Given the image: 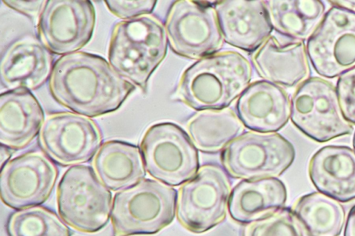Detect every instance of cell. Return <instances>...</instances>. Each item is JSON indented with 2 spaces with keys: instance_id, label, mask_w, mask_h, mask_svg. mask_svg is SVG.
<instances>
[{
  "instance_id": "5b68a950",
  "label": "cell",
  "mask_w": 355,
  "mask_h": 236,
  "mask_svg": "<svg viewBox=\"0 0 355 236\" xmlns=\"http://www.w3.org/2000/svg\"><path fill=\"white\" fill-rule=\"evenodd\" d=\"M58 210L71 227L93 233L108 222L112 212V194L94 170L86 165L68 168L56 191Z\"/></svg>"
},
{
  "instance_id": "836d02e7",
  "label": "cell",
  "mask_w": 355,
  "mask_h": 236,
  "mask_svg": "<svg viewBox=\"0 0 355 236\" xmlns=\"http://www.w3.org/2000/svg\"><path fill=\"white\" fill-rule=\"evenodd\" d=\"M353 148L355 152V131H354V137H353Z\"/></svg>"
},
{
  "instance_id": "7a4b0ae2",
  "label": "cell",
  "mask_w": 355,
  "mask_h": 236,
  "mask_svg": "<svg viewBox=\"0 0 355 236\" xmlns=\"http://www.w3.org/2000/svg\"><path fill=\"white\" fill-rule=\"evenodd\" d=\"M250 62L235 51L217 52L187 68L173 97L189 107L202 111L227 108L250 84Z\"/></svg>"
},
{
  "instance_id": "30bf717a",
  "label": "cell",
  "mask_w": 355,
  "mask_h": 236,
  "mask_svg": "<svg viewBox=\"0 0 355 236\" xmlns=\"http://www.w3.org/2000/svg\"><path fill=\"white\" fill-rule=\"evenodd\" d=\"M164 28L171 49L189 59L198 60L217 53L224 41L214 6L198 1H175Z\"/></svg>"
},
{
  "instance_id": "4316f807",
  "label": "cell",
  "mask_w": 355,
  "mask_h": 236,
  "mask_svg": "<svg viewBox=\"0 0 355 236\" xmlns=\"http://www.w3.org/2000/svg\"><path fill=\"white\" fill-rule=\"evenodd\" d=\"M242 236H302V234L292 210L284 207L245 224Z\"/></svg>"
},
{
  "instance_id": "277c9868",
  "label": "cell",
  "mask_w": 355,
  "mask_h": 236,
  "mask_svg": "<svg viewBox=\"0 0 355 236\" xmlns=\"http://www.w3.org/2000/svg\"><path fill=\"white\" fill-rule=\"evenodd\" d=\"M177 200L175 188L150 179L116 192L111 212L113 236L158 233L173 221Z\"/></svg>"
},
{
  "instance_id": "1f68e13d",
  "label": "cell",
  "mask_w": 355,
  "mask_h": 236,
  "mask_svg": "<svg viewBox=\"0 0 355 236\" xmlns=\"http://www.w3.org/2000/svg\"><path fill=\"white\" fill-rule=\"evenodd\" d=\"M332 6H337L347 9L355 13V1L352 0H338V1H328Z\"/></svg>"
},
{
  "instance_id": "ffe728a7",
  "label": "cell",
  "mask_w": 355,
  "mask_h": 236,
  "mask_svg": "<svg viewBox=\"0 0 355 236\" xmlns=\"http://www.w3.org/2000/svg\"><path fill=\"white\" fill-rule=\"evenodd\" d=\"M44 111L36 98L24 89L0 96V142L12 149L28 146L40 133Z\"/></svg>"
},
{
  "instance_id": "6da1fadb",
  "label": "cell",
  "mask_w": 355,
  "mask_h": 236,
  "mask_svg": "<svg viewBox=\"0 0 355 236\" xmlns=\"http://www.w3.org/2000/svg\"><path fill=\"white\" fill-rule=\"evenodd\" d=\"M49 89L62 106L93 118L117 110L135 90V85L104 58L77 51L62 55L54 63Z\"/></svg>"
},
{
  "instance_id": "cb8c5ba5",
  "label": "cell",
  "mask_w": 355,
  "mask_h": 236,
  "mask_svg": "<svg viewBox=\"0 0 355 236\" xmlns=\"http://www.w3.org/2000/svg\"><path fill=\"white\" fill-rule=\"evenodd\" d=\"M272 28L293 40L307 41L327 12L320 0L263 1Z\"/></svg>"
},
{
  "instance_id": "5bb4252c",
  "label": "cell",
  "mask_w": 355,
  "mask_h": 236,
  "mask_svg": "<svg viewBox=\"0 0 355 236\" xmlns=\"http://www.w3.org/2000/svg\"><path fill=\"white\" fill-rule=\"evenodd\" d=\"M58 176V168L49 156L39 151L26 152L1 168V199L17 210L39 206L50 197Z\"/></svg>"
},
{
  "instance_id": "d6986e66",
  "label": "cell",
  "mask_w": 355,
  "mask_h": 236,
  "mask_svg": "<svg viewBox=\"0 0 355 236\" xmlns=\"http://www.w3.org/2000/svg\"><path fill=\"white\" fill-rule=\"evenodd\" d=\"M309 174L320 192L340 202L355 199V152L352 148H320L310 160Z\"/></svg>"
},
{
  "instance_id": "3957f363",
  "label": "cell",
  "mask_w": 355,
  "mask_h": 236,
  "mask_svg": "<svg viewBox=\"0 0 355 236\" xmlns=\"http://www.w3.org/2000/svg\"><path fill=\"white\" fill-rule=\"evenodd\" d=\"M168 39L164 26L154 16L141 15L117 23L108 48L114 71L146 90L149 78L164 59Z\"/></svg>"
},
{
  "instance_id": "83f0119b",
  "label": "cell",
  "mask_w": 355,
  "mask_h": 236,
  "mask_svg": "<svg viewBox=\"0 0 355 236\" xmlns=\"http://www.w3.org/2000/svg\"><path fill=\"white\" fill-rule=\"evenodd\" d=\"M336 87L345 118L355 125V68L341 75Z\"/></svg>"
},
{
  "instance_id": "484cf974",
  "label": "cell",
  "mask_w": 355,
  "mask_h": 236,
  "mask_svg": "<svg viewBox=\"0 0 355 236\" xmlns=\"http://www.w3.org/2000/svg\"><path fill=\"white\" fill-rule=\"evenodd\" d=\"M8 236H70V230L52 210L32 206L12 213L7 222Z\"/></svg>"
},
{
  "instance_id": "2e32d148",
  "label": "cell",
  "mask_w": 355,
  "mask_h": 236,
  "mask_svg": "<svg viewBox=\"0 0 355 236\" xmlns=\"http://www.w3.org/2000/svg\"><path fill=\"white\" fill-rule=\"evenodd\" d=\"M236 114L248 129L261 133L276 132L291 116V100L280 86L266 80L248 85L236 102Z\"/></svg>"
},
{
  "instance_id": "4fadbf2b",
  "label": "cell",
  "mask_w": 355,
  "mask_h": 236,
  "mask_svg": "<svg viewBox=\"0 0 355 236\" xmlns=\"http://www.w3.org/2000/svg\"><path fill=\"white\" fill-rule=\"evenodd\" d=\"M95 21L89 1H46L39 16L38 33L51 53L64 55L77 52L90 41Z\"/></svg>"
},
{
  "instance_id": "603a6c76",
  "label": "cell",
  "mask_w": 355,
  "mask_h": 236,
  "mask_svg": "<svg viewBox=\"0 0 355 236\" xmlns=\"http://www.w3.org/2000/svg\"><path fill=\"white\" fill-rule=\"evenodd\" d=\"M186 130L197 149L212 154L243 134L245 126L232 109L225 108L199 111L188 120Z\"/></svg>"
},
{
  "instance_id": "7402d4cb",
  "label": "cell",
  "mask_w": 355,
  "mask_h": 236,
  "mask_svg": "<svg viewBox=\"0 0 355 236\" xmlns=\"http://www.w3.org/2000/svg\"><path fill=\"white\" fill-rule=\"evenodd\" d=\"M92 165L97 177L112 191L130 188L146 176L141 149L124 141L105 142L95 154Z\"/></svg>"
},
{
  "instance_id": "4dcf8cb0",
  "label": "cell",
  "mask_w": 355,
  "mask_h": 236,
  "mask_svg": "<svg viewBox=\"0 0 355 236\" xmlns=\"http://www.w3.org/2000/svg\"><path fill=\"white\" fill-rule=\"evenodd\" d=\"M344 236H355V205L349 210L345 227Z\"/></svg>"
},
{
  "instance_id": "44dd1931",
  "label": "cell",
  "mask_w": 355,
  "mask_h": 236,
  "mask_svg": "<svg viewBox=\"0 0 355 236\" xmlns=\"http://www.w3.org/2000/svg\"><path fill=\"white\" fill-rule=\"evenodd\" d=\"M286 188L275 177L243 179L232 190L228 211L235 221L247 224L284 207Z\"/></svg>"
},
{
  "instance_id": "f546056e",
  "label": "cell",
  "mask_w": 355,
  "mask_h": 236,
  "mask_svg": "<svg viewBox=\"0 0 355 236\" xmlns=\"http://www.w3.org/2000/svg\"><path fill=\"white\" fill-rule=\"evenodd\" d=\"M9 8L28 17L35 18L40 15L46 1H3Z\"/></svg>"
},
{
  "instance_id": "d6a6232c",
  "label": "cell",
  "mask_w": 355,
  "mask_h": 236,
  "mask_svg": "<svg viewBox=\"0 0 355 236\" xmlns=\"http://www.w3.org/2000/svg\"><path fill=\"white\" fill-rule=\"evenodd\" d=\"M10 148L1 145L0 154H1V168L9 161L12 154L9 149Z\"/></svg>"
},
{
  "instance_id": "f1b7e54d",
  "label": "cell",
  "mask_w": 355,
  "mask_h": 236,
  "mask_svg": "<svg viewBox=\"0 0 355 236\" xmlns=\"http://www.w3.org/2000/svg\"><path fill=\"white\" fill-rule=\"evenodd\" d=\"M108 10L115 16L131 19L141 15H150L157 1L153 0L142 1H105Z\"/></svg>"
},
{
  "instance_id": "9c48e42d",
  "label": "cell",
  "mask_w": 355,
  "mask_h": 236,
  "mask_svg": "<svg viewBox=\"0 0 355 236\" xmlns=\"http://www.w3.org/2000/svg\"><path fill=\"white\" fill-rule=\"evenodd\" d=\"M295 156L293 145L279 134L250 131L227 145L220 161L232 177L248 180L280 176Z\"/></svg>"
},
{
  "instance_id": "ac0fdd59",
  "label": "cell",
  "mask_w": 355,
  "mask_h": 236,
  "mask_svg": "<svg viewBox=\"0 0 355 236\" xmlns=\"http://www.w3.org/2000/svg\"><path fill=\"white\" fill-rule=\"evenodd\" d=\"M252 60L261 78L280 87L298 86L310 78L309 59L302 41L282 43L270 35Z\"/></svg>"
},
{
  "instance_id": "9a60e30c",
  "label": "cell",
  "mask_w": 355,
  "mask_h": 236,
  "mask_svg": "<svg viewBox=\"0 0 355 236\" xmlns=\"http://www.w3.org/2000/svg\"><path fill=\"white\" fill-rule=\"evenodd\" d=\"M224 41L245 51L259 48L273 30L263 1L228 0L214 4Z\"/></svg>"
},
{
  "instance_id": "d4e9b609",
  "label": "cell",
  "mask_w": 355,
  "mask_h": 236,
  "mask_svg": "<svg viewBox=\"0 0 355 236\" xmlns=\"http://www.w3.org/2000/svg\"><path fill=\"white\" fill-rule=\"evenodd\" d=\"M292 212L302 236H339L345 223L343 206L320 192L301 197Z\"/></svg>"
},
{
  "instance_id": "ba28073f",
  "label": "cell",
  "mask_w": 355,
  "mask_h": 236,
  "mask_svg": "<svg viewBox=\"0 0 355 236\" xmlns=\"http://www.w3.org/2000/svg\"><path fill=\"white\" fill-rule=\"evenodd\" d=\"M140 149L148 173L166 185L183 184L198 172V149L178 125L159 122L144 133Z\"/></svg>"
},
{
  "instance_id": "52a82bcc",
  "label": "cell",
  "mask_w": 355,
  "mask_h": 236,
  "mask_svg": "<svg viewBox=\"0 0 355 236\" xmlns=\"http://www.w3.org/2000/svg\"><path fill=\"white\" fill-rule=\"evenodd\" d=\"M290 118L300 131L318 143L354 131L343 114L336 86L320 77H310L297 86L291 99Z\"/></svg>"
},
{
  "instance_id": "8fae6325",
  "label": "cell",
  "mask_w": 355,
  "mask_h": 236,
  "mask_svg": "<svg viewBox=\"0 0 355 236\" xmlns=\"http://www.w3.org/2000/svg\"><path fill=\"white\" fill-rule=\"evenodd\" d=\"M306 48L315 72L335 78L355 68V13L331 6L306 41Z\"/></svg>"
},
{
  "instance_id": "7c38bea8",
  "label": "cell",
  "mask_w": 355,
  "mask_h": 236,
  "mask_svg": "<svg viewBox=\"0 0 355 236\" xmlns=\"http://www.w3.org/2000/svg\"><path fill=\"white\" fill-rule=\"evenodd\" d=\"M40 144L57 163L73 165L89 161L98 151L102 135L89 117L72 112L49 115L39 133Z\"/></svg>"
},
{
  "instance_id": "8992f818",
  "label": "cell",
  "mask_w": 355,
  "mask_h": 236,
  "mask_svg": "<svg viewBox=\"0 0 355 236\" xmlns=\"http://www.w3.org/2000/svg\"><path fill=\"white\" fill-rule=\"evenodd\" d=\"M231 191V181L223 167L217 164L202 165L179 188L178 220L194 233L211 229L225 219Z\"/></svg>"
},
{
  "instance_id": "e0dca14e",
  "label": "cell",
  "mask_w": 355,
  "mask_h": 236,
  "mask_svg": "<svg viewBox=\"0 0 355 236\" xmlns=\"http://www.w3.org/2000/svg\"><path fill=\"white\" fill-rule=\"evenodd\" d=\"M53 67L51 52L36 38L26 36L13 42L3 54L1 84L10 90L35 89L46 81Z\"/></svg>"
}]
</instances>
